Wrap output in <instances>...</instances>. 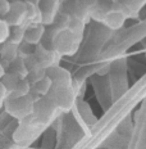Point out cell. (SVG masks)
<instances>
[{"instance_id":"cell-1","label":"cell","mask_w":146,"mask_h":149,"mask_svg":"<svg viewBox=\"0 0 146 149\" xmlns=\"http://www.w3.org/2000/svg\"><path fill=\"white\" fill-rule=\"evenodd\" d=\"M45 127H46L45 123L41 122L40 120H37L32 114L28 118L19 122L18 127L13 132V140L17 144H27V143H31L40 135V132Z\"/></svg>"},{"instance_id":"cell-2","label":"cell","mask_w":146,"mask_h":149,"mask_svg":"<svg viewBox=\"0 0 146 149\" xmlns=\"http://www.w3.org/2000/svg\"><path fill=\"white\" fill-rule=\"evenodd\" d=\"M5 112L12 116L13 118L21 121L28 118L33 114L35 111V99L32 95H27L23 98H17V99H10L8 98L4 104Z\"/></svg>"},{"instance_id":"cell-3","label":"cell","mask_w":146,"mask_h":149,"mask_svg":"<svg viewBox=\"0 0 146 149\" xmlns=\"http://www.w3.org/2000/svg\"><path fill=\"white\" fill-rule=\"evenodd\" d=\"M77 91L73 85H53L48 98L59 111H69L76 102Z\"/></svg>"},{"instance_id":"cell-4","label":"cell","mask_w":146,"mask_h":149,"mask_svg":"<svg viewBox=\"0 0 146 149\" xmlns=\"http://www.w3.org/2000/svg\"><path fill=\"white\" fill-rule=\"evenodd\" d=\"M81 37L73 35L69 30H64L57 36L54 40V50L63 55H73L76 54L81 44Z\"/></svg>"},{"instance_id":"cell-5","label":"cell","mask_w":146,"mask_h":149,"mask_svg":"<svg viewBox=\"0 0 146 149\" xmlns=\"http://www.w3.org/2000/svg\"><path fill=\"white\" fill-rule=\"evenodd\" d=\"M58 108L55 104L49 99L48 97H42L39 100L35 102V111H33V116L41 122H44L46 126L55 118L58 114Z\"/></svg>"},{"instance_id":"cell-6","label":"cell","mask_w":146,"mask_h":149,"mask_svg":"<svg viewBox=\"0 0 146 149\" xmlns=\"http://www.w3.org/2000/svg\"><path fill=\"white\" fill-rule=\"evenodd\" d=\"M33 55L40 63V66L45 70H49L51 67L59 66L62 55L54 49H46L42 44H39L33 48Z\"/></svg>"},{"instance_id":"cell-7","label":"cell","mask_w":146,"mask_h":149,"mask_svg":"<svg viewBox=\"0 0 146 149\" xmlns=\"http://www.w3.org/2000/svg\"><path fill=\"white\" fill-rule=\"evenodd\" d=\"M60 0H41L39 9L41 12V24L45 27H50L57 19L60 10Z\"/></svg>"},{"instance_id":"cell-8","label":"cell","mask_w":146,"mask_h":149,"mask_svg":"<svg viewBox=\"0 0 146 149\" xmlns=\"http://www.w3.org/2000/svg\"><path fill=\"white\" fill-rule=\"evenodd\" d=\"M4 21L10 27L23 26L27 23V4L24 0L17 3H12V9L9 14L4 18Z\"/></svg>"},{"instance_id":"cell-9","label":"cell","mask_w":146,"mask_h":149,"mask_svg":"<svg viewBox=\"0 0 146 149\" xmlns=\"http://www.w3.org/2000/svg\"><path fill=\"white\" fill-rule=\"evenodd\" d=\"M46 74L51 79L53 85H73V80L71 73L66 68L60 66H55L46 70Z\"/></svg>"},{"instance_id":"cell-10","label":"cell","mask_w":146,"mask_h":149,"mask_svg":"<svg viewBox=\"0 0 146 149\" xmlns=\"http://www.w3.org/2000/svg\"><path fill=\"white\" fill-rule=\"evenodd\" d=\"M45 32H46V27L42 26V24H30L26 31L24 42H27V44L32 45L35 48L39 44H41Z\"/></svg>"},{"instance_id":"cell-11","label":"cell","mask_w":146,"mask_h":149,"mask_svg":"<svg viewBox=\"0 0 146 149\" xmlns=\"http://www.w3.org/2000/svg\"><path fill=\"white\" fill-rule=\"evenodd\" d=\"M122 7V12L126 15V18H136L140 13V10L145 5L144 1L141 0H118Z\"/></svg>"},{"instance_id":"cell-12","label":"cell","mask_w":146,"mask_h":149,"mask_svg":"<svg viewBox=\"0 0 146 149\" xmlns=\"http://www.w3.org/2000/svg\"><path fill=\"white\" fill-rule=\"evenodd\" d=\"M126 21H127V18H126V15H124V13L122 10L111 9L102 23H104L107 27L111 29V30H119L120 27L124 24Z\"/></svg>"},{"instance_id":"cell-13","label":"cell","mask_w":146,"mask_h":149,"mask_svg":"<svg viewBox=\"0 0 146 149\" xmlns=\"http://www.w3.org/2000/svg\"><path fill=\"white\" fill-rule=\"evenodd\" d=\"M18 48L19 46L12 44V42H4L3 45H0V61H5L12 63L14 59H17L18 55Z\"/></svg>"},{"instance_id":"cell-14","label":"cell","mask_w":146,"mask_h":149,"mask_svg":"<svg viewBox=\"0 0 146 149\" xmlns=\"http://www.w3.org/2000/svg\"><path fill=\"white\" fill-rule=\"evenodd\" d=\"M8 72L15 74L19 80H26L27 76H28V68L26 66V61L23 58L18 57L17 59H14L9 66Z\"/></svg>"},{"instance_id":"cell-15","label":"cell","mask_w":146,"mask_h":149,"mask_svg":"<svg viewBox=\"0 0 146 149\" xmlns=\"http://www.w3.org/2000/svg\"><path fill=\"white\" fill-rule=\"evenodd\" d=\"M30 24L26 23L23 26H18V27H12L10 29V35H9V42L12 44L19 46L21 44L24 42V36H26V31H27V27Z\"/></svg>"},{"instance_id":"cell-16","label":"cell","mask_w":146,"mask_h":149,"mask_svg":"<svg viewBox=\"0 0 146 149\" xmlns=\"http://www.w3.org/2000/svg\"><path fill=\"white\" fill-rule=\"evenodd\" d=\"M53 88V81L46 74L44 79H41L40 81H37L35 85H32V90L36 93L39 97H48V94L50 93V90Z\"/></svg>"},{"instance_id":"cell-17","label":"cell","mask_w":146,"mask_h":149,"mask_svg":"<svg viewBox=\"0 0 146 149\" xmlns=\"http://www.w3.org/2000/svg\"><path fill=\"white\" fill-rule=\"evenodd\" d=\"M32 91V85L28 82V80H21L19 84H18L17 89L14 90L12 94H9L8 98L10 99H17V98H23V97H27V95L31 94Z\"/></svg>"},{"instance_id":"cell-18","label":"cell","mask_w":146,"mask_h":149,"mask_svg":"<svg viewBox=\"0 0 146 149\" xmlns=\"http://www.w3.org/2000/svg\"><path fill=\"white\" fill-rule=\"evenodd\" d=\"M21 80L18 79L15 74L13 73H10V72H7L4 74V77L1 79V82H3V85L7 88V90L9 91V94H12V93L14 91L15 89H17V86H18V84H19Z\"/></svg>"},{"instance_id":"cell-19","label":"cell","mask_w":146,"mask_h":149,"mask_svg":"<svg viewBox=\"0 0 146 149\" xmlns=\"http://www.w3.org/2000/svg\"><path fill=\"white\" fill-rule=\"evenodd\" d=\"M85 24L86 23L83 22V21L78 19V18H76V17H72L71 18L69 26H68V30H69L73 35H76V36H78V37L82 39L83 31H85Z\"/></svg>"},{"instance_id":"cell-20","label":"cell","mask_w":146,"mask_h":149,"mask_svg":"<svg viewBox=\"0 0 146 149\" xmlns=\"http://www.w3.org/2000/svg\"><path fill=\"white\" fill-rule=\"evenodd\" d=\"M46 76V70L42 67L35 68V70H31L28 71V76H27V80L31 85H35L37 81H40L41 79H44Z\"/></svg>"},{"instance_id":"cell-21","label":"cell","mask_w":146,"mask_h":149,"mask_svg":"<svg viewBox=\"0 0 146 149\" xmlns=\"http://www.w3.org/2000/svg\"><path fill=\"white\" fill-rule=\"evenodd\" d=\"M9 35H10V27L8 26V23L3 18H0V45L8 41Z\"/></svg>"},{"instance_id":"cell-22","label":"cell","mask_w":146,"mask_h":149,"mask_svg":"<svg viewBox=\"0 0 146 149\" xmlns=\"http://www.w3.org/2000/svg\"><path fill=\"white\" fill-rule=\"evenodd\" d=\"M12 9V3L9 0H0V18L4 19Z\"/></svg>"},{"instance_id":"cell-23","label":"cell","mask_w":146,"mask_h":149,"mask_svg":"<svg viewBox=\"0 0 146 149\" xmlns=\"http://www.w3.org/2000/svg\"><path fill=\"white\" fill-rule=\"evenodd\" d=\"M8 97H9V91L7 90V88L3 85V82L0 81V111L4 108L5 100L8 99Z\"/></svg>"},{"instance_id":"cell-24","label":"cell","mask_w":146,"mask_h":149,"mask_svg":"<svg viewBox=\"0 0 146 149\" xmlns=\"http://www.w3.org/2000/svg\"><path fill=\"white\" fill-rule=\"evenodd\" d=\"M5 73H7V70L4 68V66H3V63H1V61H0V81H1V79L4 77Z\"/></svg>"},{"instance_id":"cell-25","label":"cell","mask_w":146,"mask_h":149,"mask_svg":"<svg viewBox=\"0 0 146 149\" xmlns=\"http://www.w3.org/2000/svg\"><path fill=\"white\" fill-rule=\"evenodd\" d=\"M24 1L31 3V4H33V5H36V7H39L40 3H41V0H24Z\"/></svg>"},{"instance_id":"cell-26","label":"cell","mask_w":146,"mask_h":149,"mask_svg":"<svg viewBox=\"0 0 146 149\" xmlns=\"http://www.w3.org/2000/svg\"><path fill=\"white\" fill-rule=\"evenodd\" d=\"M10 3H17V1H21V0H9Z\"/></svg>"},{"instance_id":"cell-27","label":"cell","mask_w":146,"mask_h":149,"mask_svg":"<svg viewBox=\"0 0 146 149\" xmlns=\"http://www.w3.org/2000/svg\"><path fill=\"white\" fill-rule=\"evenodd\" d=\"M144 3H145V4H146V0H144Z\"/></svg>"},{"instance_id":"cell-28","label":"cell","mask_w":146,"mask_h":149,"mask_svg":"<svg viewBox=\"0 0 146 149\" xmlns=\"http://www.w3.org/2000/svg\"><path fill=\"white\" fill-rule=\"evenodd\" d=\"M141 1H144V0H141Z\"/></svg>"}]
</instances>
